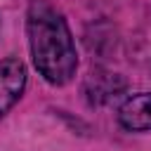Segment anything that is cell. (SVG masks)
Wrapping results in <instances>:
<instances>
[{
    "instance_id": "6da1fadb",
    "label": "cell",
    "mask_w": 151,
    "mask_h": 151,
    "mask_svg": "<svg viewBox=\"0 0 151 151\" xmlns=\"http://www.w3.org/2000/svg\"><path fill=\"white\" fill-rule=\"evenodd\" d=\"M31 59L50 85H66L76 76L78 52L64 14L47 0H31L26 12Z\"/></svg>"
},
{
    "instance_id": "7a4b0ae2",
    "label": "cell",
    "mask_w": 151,
    "mask_h": 151,
    "mask_svg": "<svg viewBox=\"0 0 151 151\" xmlns=\"http://www.w3.org/2000/svg\"><path fill=\"white\" fill-rule=\"evenodd\" d=\"M26 87V66L17 57L0 61V118L21 99Z\"/></svg>"
},
{
    "instance_id": "3957f363",
    "label": "cell",
    "mask_w": 151,
    "mask_h": 151,
    "mask_svg": "<svg viewBox=\"0 0 151 151\" xmlns=\"http://www.w3.org/2000/svg\"><path fill=\"white\" fill-rule=\"evenodd\" d=\"M118 123L130 132L151 130V92H139L127 97L118 109Z\"/></svg>"
},
{
    "instance_id": "277c9868",
    "label": "cell",
    "mask_w": 151,
    "mask_h": 151,
    "mask_svg": "<svg viewBox=\"0 0 151 151\" xmlns=\"http://www.w3.org/2000/svg\"><path fill=\"white\" fill-rule=\"evenodd\" d=\"M123 90H125V80L118 73L92 71L85 80V97L90 99V104H106L116 99Z\"/></svg>"
}]
</instances>
